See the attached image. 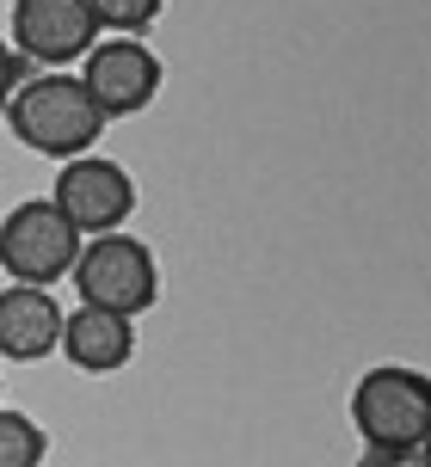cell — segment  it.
Listing matches in <instances>:
<instances>
[{
	"instance_id": "cell-11",
	"label": "cell",
	"mask_w": 431,
	"mask_h": 467,
	"mask_svg": "<svg viewBox=\"0 0 431 467\" xmlns=\"http://www.w3.org/2000/svg\"><path fill=\"white\" fill-rule=\"evenodd\" d=\"M87 6H93L99 25H111V31L130 37V31H148V25L161 19V6H167V0H87Z\"/></svg>"
},
{
	"instance_id": "cell-7",
	"label": "cell",
	"mask_w": 431,
	"mask_h": 467,
	"mask_svg": "<svg viewBox=\"0 0 431 467\" xmlns=\"http://www.w3.org/2000/svg\"><path fill=\"white\" fill-rule=\"evenodd\" d=\"M80 87L93 93L99 117H136L148 111V99L161 93V56L136 37H111V44H93L87 62H80Z\"/></svg>"
},
{
	"instance_id": "cell-1",
	"label": "cell",
	"mask_w": 431,
	"mask_h": 467,
	"mask_svg": "<svg viewBox=\"0 0 431 467\" xmlns=\"http://www.w3.org/2000/svg\"><path fill=\"white\" fill-rule=\"evenodd\" d=\"M352 424L370 443V467H401L413 462L431 437V375L407 363H383L352 388Z\"/></svg>"
},
{
	"instance_id": "cell-12",
	"label": "cell",
	"mask_w": 431,
	"mask_h": 467,
	"mask_svg": "<svg viewBox=\"0 0 431 467\" xmlns=\"http://www.w3.org/2000/svg\"><path fill=\"white\" fill-rule=\"evenodd\" d=\"M25 68H31V62H25L19 49L0 44V111H6V105H13V93L25 87Z\"/></svg>"
},
{
	"instance_id": "cell-9",
	"label": "cell",
	"mask_w": 431,
	"mask_h": 467,
	"mask_svg": "<svg viewBox=\"0 0 431 467\" xmlns=\"http://www.w3.org/2000/svg\"><path fill=\"white\" fill-rule=\"evenodd\" d=\"M62 350H68L74 369L87 375H111L136 357V320L105 314V307H74L62 320Z\"/></svg>"
},
{
	"instance_id": "cell-4",
	"label": "cell",
	"mask_w": 431,
	"mask_h": 467,
	"mask_svg": "<svg viewBox=\"0 0 431 467\" xmlns=\"http://www.w3.org/2000/svg\"><path fill=\"white\" fill-rule=\"evenodd\" d=\"M80 246H87L80 228L49 197H25L19 210H6V222H0V271L25 289H56V277H74Z\"/></svg>"
},
{
	"instance_id": "cell-13",
	"label": "cell",
	"mask_w": 431,
	"mask_h": 467,
	"mask_svg": "<svg viewBox=\"0 0 431 467\" xmlns=\"http://www.w3.org/2000/svg\"><path fill=\"white\" fill-rule=\"evenodd\" d=\"M419 462H426V467H431V437H426V449H419Z\"/></svg>"
},
{
	"instance_id": "cell-10",
	"label": "cell",
	"mask_w": 431,
	"mask_h": 467,
	"mask_svg": "<svg viewBox=\"0 0 431 467\" xmlns=\"http://www.w3.org/2000/svg\"><path fill=\"white\" fill-rule=\"evenodd\" d=\"M44 455H49L44 424L0 406V467H44Z\"/></svg>"
},
{
	"instance_id": "cell-3",
	"label": "cell",
	"mask_w": 431,
	"mask_h": 467,
	"mask_svg": "<svg viewBox=\"0 0 431 467\" xmlns=\"http://www.w3.org/2000/svg\"><path fill=\"white\" fill-rule=\"evenodd\" d=\"M74 289H80V307H105V314L136 320L161 296V265L136 234H99L74 258Z\"/></svg>"
},
{
	"instance_id": "cell-6",
	"label": "cell",
	"mask_w": 431,
	"mask_h": 467,
	"mask_svg": "<svg viewBox=\"0 0 431 467\" xmlns=\"http://www.w3.org/2000/svg\"><path fill=\"white\" fill-rule=\"evenodd\" d=\"M99 44V19L87 0H13V49L44 74H62V62H87Z\"/></svg>"
},
{
	"instance_id": "cell-2",
	"label": "cell",
	"mask_w": 431,
	"mask_h": 467,
	"mask_svg": "<svg viewBox=\"0 0 431 467\" xmlns=\"http://www.w3.org/2000/svg\"><path fill=\"white\" fill-rule=\"evenodd\" d=\"M6 130L44 161H80V154L99 148L105 117H99L93 93L80 87V74H37V80H25L13 93Z\"/></svg>"
},
{
	"instance_id": "cell-8",
	"label": "cell",
	"mask_w": 431,
	"mask_h": 467,
	"mask_svg": "<svg viewBox=\"0 0 431 467\" xmlns=\"http://www.w3.org/2000/svg\"><path fill=\"white\" fill-rule=\"evenodd\" d=\"M62 320L68 314L56 307L49 289H25V283L0 289V357H13V363L49 357V350L62 345Z\"/></svg>"
},
{
	"instance_id": "cell-5",
	"label": "cell",
	"mask_w": 431,
	"mask_h": 467,
	"mask_svg": "<svg viewBox=\"0 0 431 467\" xmlns=\"http://www.w3.org/2000/svg\"><path fill=\"white\" fill-rule=\"evenodd\" d=\"M49 203L68 215L80 240H99V234H123V222L136 215V179L123 172L118 161H99V154H80V161H62L56 172V191Z\"/></svg>"
}]
</instances>
